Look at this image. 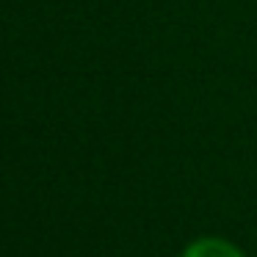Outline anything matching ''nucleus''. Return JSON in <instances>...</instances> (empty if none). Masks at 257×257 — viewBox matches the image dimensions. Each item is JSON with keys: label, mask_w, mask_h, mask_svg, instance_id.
<instances>
[{"label": "nucleus", "mask_w": 257, "mask_h": 257, "mask_svg": "<svg viewBox=\"0 0 257 257\" xmlns=\"http://www.w3.org/2000/svg\"><path fill=\"white\" fill-rule=\"evenodd\" d=\"M180 257H246V251L240 249L238 243L227 238H218V235H202V238H194Z\"/></svg>", "instance_id": "nucleus-1"}]
</instances>
